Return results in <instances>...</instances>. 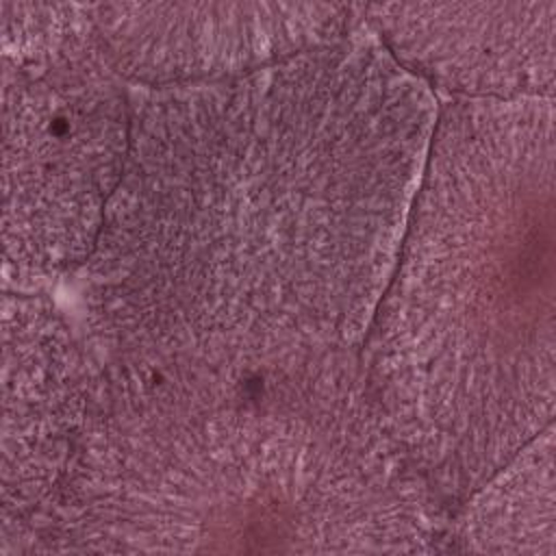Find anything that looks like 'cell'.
I'll list each match as a JSON object with an SVG mask.
<instances>
[{"instance_id":"1","label":"cell","mask_w":556,"mask_h":556,"mask_svg":"<svg viewBox=\"0 0 556 556\" xmlns=\"http://www.w3.org/2000/svg\"><path fill=\"white\" fill-rule=\"evenodd\" d=\"M437 113L365 20L252 72L137 87L78 271L93 358L261 369L361 352Z\"/></svg>"},{"instance_id":"2","label":"cell","mask_w":556,"mask_h":556,"mask_svg":"<svg viewBox=\"0 0 556 556\" xmlns=\"http://www.w3.org/2000/svg\"><path fill=\"white\" fill-rule=\"evenodd\" d=\"M445 506L361 352L291 365L98 363L35 552H432Z\"/></svg>"},{"instance_id":"3","label":"cell","mask_w":556,"mask_h":556,"mask_svg":"<svg viewBox=\"0 0 556 556\" xmlns=\"http://www.w3.org/2000/svg\"><path fill=\"white\" fill-rule=\"evenodd\" d=\"M554 96L445 102L361 348L393 439L443 506L554 419Z\"/></svg>"},{"instance_id":"4","label":"cell","mask_w":556,"mask_h":556,"mask_svg":"<svg viewBox=\"0 0 556 556\" xmlns=\"http://www.w3.org/2000/svg\"><path fill=\"white\" fill-rule=\"evenodd\" d=\"M130 98L96 33L4 59V291L39 293L89 261L122 178Z\"/></svg>"},{"instance_id":"5","label":"cell","mask_w":556,"mask_h":556,"mask_svg":"<svg viewBox=\"0 0 556 556\" xmlns=\"http://www.w3.org/2000/svg\"><path fill=\"white\" fill-rule=\"evenodd\" d=\"M96 358L41 293L2 298L0 556L33 554L89 415Z\"/></svg>"},{"instance_id":"6","label":"cell","mask_w":556,"mask_h":556,"mask_svg":"<svg viewBox=\"0 0 556 556\" xmlns=\"http://www.w3.org/2000/svg\"><path fill=\"white\" fill-rule=\"evenodd\" d=\"M93 20L104 54L137 87L252 72L363 24L361 4L337 2H106Z\"/></svg>"},{"instance_id":"7","label":"cell","mask_w":556,"mask_h":556,"mask_svg":"<svg viewBox=\"0 0 556 556\" xmlns=\"http://www.w3.org/2000/svg\"><path fill=\"white\" fill-rule=\"evenodd\" d=\"M369 30L454 98L552 96L556 0L361 4Z\"/></svg>"},{"instance_id":"8","label":"cell","mask_w":556,"mask_h":556,"mask_svg":"<svg viewBox=\"0 0 556 556\" xmlns=\"http://www.w3.org/2000/svg\"><path fill=\"white\" fill-rule=\"evenodd\" d=\"M450 536L465 552H556L552 424L456 506Z\"/></svg>"},{"instance_id":"9","label":"cell","mask_w":556,"mask_h":556,"mask_svg":"<svg viewBox=\"0 0 556 556\" xmlns=\"http://www.w3.org/2000/svg\"><path fill=\"white\" fill-rule=\"evenodd\" d=\"M2 56L30 59L72 46L96 33V4L0 2Z\"/></svg>"}]
</instances>
